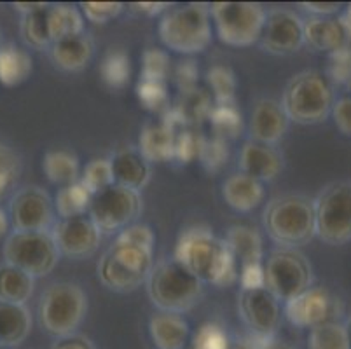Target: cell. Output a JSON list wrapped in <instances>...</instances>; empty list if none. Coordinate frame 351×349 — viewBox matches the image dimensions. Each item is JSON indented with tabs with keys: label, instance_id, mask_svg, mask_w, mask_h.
<instances>
[{
	"label": "cell",
	"instance_id": "db71d44e",
	"mask_svg": "<svg viewBox=\"0 0 351 349\" xmlns=\"http://www.w3.org/2000/svg\"><path fill=\"white\" fill-rule=\"evenodd\" d=\"M196 69H194L193 62H186L182 63L180 67H178V81H186L184 82V88L186 89H191L194 86V82H196Z\"/></svg>",
	"mask_w": 351,
	"mask_h": 349
},
{
	"label": "cell",
	"instance_id": "6da1fadb",
	"mask_svg": "<svg viewBox=\"0 0 351 349\" xmlns=\"http://www.w3.org/2000/svg\"><path fill=\"white\" fill-rule=\"evenodd\" d=\"M180 262L201 283L229 287L238 278L236 258L226 239H220L206 227H187L180 232L173 252Z\"/></svg>",
	"mask_w": 351,
	"mask_h": 349
},
{
	"label": "cell",
	"instance_id": "d590c367",
	"mask_svg": "<svg viewBox=\"0 0 351 349\" xmlns=\"http://www.w3.org/2000/svg\"><path fill=\"white\" fill-rule=\"evenodd\" d=\"M81 182L91 194H98V192L105 191L107 187L114 185V169L110 158H97L91 159L88 165L84 166L81 173Z\"/></svg>",
	"mask_w": 351,
	"mask_h": 349
},
{
	"label": "cell",
	"instance_id": "ab89813d",
	"mask_svg": "<svg viewBox=\"0 0 351 349\" xmlns=\"http://www.w3.org/2000/svg\"><path fill=\"white\" fill-rule=\"evenodd\" d=\"M328 81L351 89V46L334 51L328 56Z\"/></svg>",
	"mask_w": 351,
	"mask_h": 349
},
{
	"label": "cell",
	"instance_id": "4dcf8cb0",
	"mask_svg": "<svg viewBox=\"0 0 351 349\" xmlns=\"http://www.w3.org/2000/svg\"><path fill=\"white\" fill-rule=\"evenodd\" d=\"M35 278L14 265L0 264V300L12 304H27L34 296Z\"/></svg>",
	"mask_w": 351,
	"mask_h": 349
},
{
	"label": "cell",
	"instance_id": "f5cc1de1",
	"mask_svg": "<svg viewBox=\"0 0 351 349\" xmlns=\"http://www.w3.org/2000/svg\"><path fill=\"white\" fill-rule=\"evenodd\" d=\"M18 175H20V171L0 165V200H2V197L9 192V189L14 185V182L18 180Z\"/></svg>",
	"mask_w": 351,
	"mask_h": 349
},
{
	"label": "cell",
	"instance_id": "9a60e30c",
	"mask_svg": "<svg viewBox=\"0 0 351 349\" xmlns=\"http://www.w3.org/2000/svg\"><path fill=\"white\" fill-rule=\"evenodd\" d=\"M238 313L254 339L273 337L282 320V306L273 293L264 288L239 290Z\"/></svg>",
	"mask_w": 351,
	"mask_h": 349
},
{
	"label": "cell",
	"instance_id": "ee69618b",
	"mask_svg": "<svg viewBox=\"0 0 351 349\" xmlns=\"http://www.w3.org/2000/svg\"><path fill=\"white\" fill-rule=\"evenodd\" d=\"M177 133V131H175ZM205 143L201 142L196 136L194 131L182 130L180 133L175 134V158L184 159V161H191L196 156H201Z\"/></svg>",
	"mask_w": 351,
	"mask_h": 349
},
{
	"label": "cell",
	"instance_id": "d6986e66",
	"mask_svg": "<svg viewBox=\"0 0 351 349\" xmlns=\"http://www.w3.org/2000/svg\"><path fill=\"white\" fill-rule=\"evenodd\" d=\"M283 154L276 145H266L248 140L239 150V171L258 182H271L283 171Z\"/></svg>",
	"mask_w": 351,
	"mask_h": 349
},
{
	"label": "cell",
	"instance_id": "d6a6232c",
	"mask_svg": "<svg viewBox=\"0 0 351 349\" xmlns=\"http://www.w3.org/2000/svg\"><path fill=\"white\" fill-rule=\"evenodd\" d=\"M308 349H351L346 323L336 320L309 330Z\"/></svg>",
	"mask_w": 351,
	"mask_h": 349
},
{
	"label": "cell",
	"instance_id": "ba28073f",
	"mask_svg": "<svg viewBox=\"0 0 351 349\" xmlns=\"http://www.w3.org/2000/svg\"><path fill=\"white\" fill-rule=\"evenodd\" d=\"M210 14L222 43L232 47H248L261 40L267 11L257 2H213Z\"/></svg>",
	"mask_w": 351,
	"mask_h": 349
},
{
	"label": "cell",
	"instance_id": "6125c7cd",
	"mask_svg": "<svg viewBox=\"0 0 351 349\" xmlns=\"http://www.w3.org/2000/svg\"><path fill=\"white\" fill-rule=\"evenodd\" d=\"M0 47H2V37H0Z\"/></svg>",
	"mask_w": 351,
	"mask_h": 349
},
{
	"label": "cell",
	"instance_id": "f35d334b",
	"mask_svg": "<svg viewBox=\"0 0 351 349\" xmlns=\"http://www.w3.org/2000/svg\"><path fill=\"white\" fill-rule=\"evenodd\" d=\"M170 72V58L161 49H147L142 56V75L140 79L165 82Z\"/></svg>",
	"mask_w": 351,
	"mask_h": 349
},
{
	"label": "cell",
	"instance_id": "2e32d148",
	"mask_svg": "<svg viewBox=\"0 0 351 349\" xmlns=\"http://www.w3.org/2000/svg\"><path fill=\"white\" fill-rule=\"evenodd\" d=\"M264 51L276 56L298 53L304 46V21L295 11L287 8L269 9L263 35L258 40Z\"/></svg>",
	"mask_w": 351,
	"mask_h": 349
},
{
	"label": "cell",
	"instance_id": "9f6ffc18",
	"mask_svg": "<svg viewBox=\"0 0 351 349\" xmlns=\"http://www.w3.org/2000/svg\"><path fill=\"white\" fill-rule=\"evenodd\" d=\"M51 4H44V2H16L14 9L16 11L23 12L25 16L32 14V12H37V11H44V9L49 8Z\"/></svg>",
	"mask_w": 351,
	"mask_h": 349
},
{
	"label": "cell",
	"instance_id": "f6af8a7d",
	"mask_svg": "<svg viewBox=\"0 0 351 349\" xmlns=\"http://www.w3.org/2000/svg\"><path fill=\"white\" fill-rule=\"evenodd\" d=\"M116 239L132 243V245L143 246V248L154 250L156 236L154 230L149 226H145V224H132V226H128L126 229L121 230Z\"/></svg>",
	"mask_w": 351,
	"mask_h": 349
},
{
	"label": "cell",
	"instance_id": "8fae6325",
	"mask_svg": "<svg viewBox=\"0 0 351 349\" xmlns=\"http://www.w3.org/2000/svg\"><path fill=\"white\" fill-rule=\"evenodd\" d=\"M317 236L327 245L351 241V182L327 184L315 200Z\"/></svg>",
	"mask_w": 351,
	"mask_h": 349
},
{
	"label": "cell",
	"instance_id": "5b68a950",
	"mask_svg": "<svg viewBox=\"0 0 351 349\" xmlns=\"http://www.w3.org/2000/svg\"><path fill=\"white\" fill-rule=\"evenodd\" d=\"M145 285L147 296L158 311L184 315L199 302L205 283L171 257L154 264Z\"/></svg>",
	"mask_w": 351,
	"mask_h": 349
},
{
	"label": "cell",
	"instance_id": "816d5d0a",
	"mask_svg": "<svg viewBox=\"0 0 351 349\" xmlns=\"http://www.w3.org/2000/svg\"><path fill=\"white\" fill-rule=\"evenodd\" d=\"M130 8H132V11L138 12V14L156 16L162 11H168L171 5L165 4V2H138V4H132Z\"/></svg>",
	"mask_w": 351,
	"mask_h": 349
},
{
	"label": "cell",
	"instance_id": "6f0895ef",
	"mask_svg": "<svg viewBox=\"0 0 351 349\" xmlns=\"http://www.w3.org/2000/svg\"><path fill=\"white\" fill-rule=\"evenodd\" d=\"M9 227H11V219H9V213L4 210V208H0V239L4 238V236H9Z\"/></svg>",
	"mask_w": 351,
	"mask_h": 349
},
{
	"label": "cell",
	"instance_id": "4fadbf2b",
	"mask_svg": "<svg viewBox=\"0 0 351 349\" xmlns=\"http://www.w3.org/2000/svg\"><path fill=\"white\" fill-rule=\"evenodd\" d=\"M9 219L14 230L49 232L56 224L54 201L44 189L28 185L20 189L9 203Z\"/></svg>",
	"mask_w": 351,
	"mask_h": 349
},
{
	"label": "cell",
	"instance_id": "f546056e",
	"mask_svg": "<svg viewBox=\"0 0 351 349\" xmlns=\"http://www.w3.org/2000/svg\"><path fill=\"white\" fill-rule=\"evenodd\" d=\"M47 23L53 44L84 34V16L75 5L51 4L47 9Z\"/></svg>",
	"mask_w": 351,
	"mask_h": 349
},
{
	"label": "cell",
	"instance_id": "277c9868",
	"mask_svg": "<svg viewBox=\"0 0 351 349\" xmlns=\"http://www.w3.org/2000/svg\"><path fill=\"white\" fill-rule=\"evenodd\" d=\"M212 14L203 2L175 5L159 21V38L173 53H203L212 43Z\"/></svg>",
	"mask_w": 351,
	"mask_h": 349
},
{
	"label": "cell",
	"instance_id": "f1b7e54d",
	"mask_svg": "<svg viewBox=\"0 0 351 349\" xmlns=\"http://www.w3.org/2000/svg\"><path fill=\"white\" fill-rule=\"evenodd\" d=\"M34 63L32 56L25 49L14 44H5L0 47V84L14 88L30 77Z\"/></svg>",
	"mask_w": 351,
	"mask_h": 349
},
{
	"label": "cell",
	"instance_id": "44dd1931",
	"mask_svg": "<svg viewBox=\"0 0 351 349\" xmlns=\"http://www.w3.org/2000/svg\"><path fill=\"white\" fill-rule=\"evenodd\" d=\"M304 43L322 53H334L351 46L341 18H309L304 21Z\"/></svg>",
	"mask_w": 351,
	"mask_h": 349
},
{
	"label": "cell",
	"instance_id": "30bf717a",
	"mask_svg": "<svg viewBox=\"0 0 351 349\" xmlns=\"http://www.w3.org/2000/svg\"><path fill=\"white\" fill-rule=\"evenodd\" d=\"M4 262L21 269L32 278H43L53 273L58 265V246L49 232H27V230H12L5 238L2 246Z\"/></svg>",
	"mask_w": 351,
	"mask_h": 349
},
{
	"label": "cell",
	"instance_id": "94428289",
	"mask_svg": "<svg viewBox=\"0 0 351 349\" xmlns=\"http://www.w3.org/2000/svg\"><path fill=\"white\" fill-rule=\"evenodd\" d=\"M346 328H348V337H350V348H351V316L346 322Z\"/></svg>",
	"mask_w": 351,
	"mask_h": 349
},
{
	"label": "cell",
	"instance_id": "680465c9",
	"mask_svg": "<svg viewBox=\"0 0 351 349\" xmlns=\"http://www.w3.org/2000/svg\"><path fill=\"white\" fill-rule=\"evenodd\" d=\"M231 349H257L255 339H238L231 342Z\"/></svg>",
	"mask_w": 351,
	"mask_h": 349
},
{
	"label": "cell",
	"instance_id": "836d02e7",
	"mask_svg": "<svg viewBox=\"0 0 351 349\" xmlns=\"http://www.w3.org/2000/svg\"><path fill=\"white\" fill-rule=\"evenodd\" d=\"M100 75L108 88H126L132 79V60L126 51L112 49L110 53H107L100 65Z\"/></svg>",
	"mask_w": 351,
	"mask_h": 349
},
{
	"label": "cell",
	"instance_id": "11a10c76",
	"mask_svg": "<svg viewBox=\"0 0 351 349\" xmlns=\"http://www.w3.org/2000/svg\"><path fill=\"white\" fill-rule=\"evenodd\" d=\"M257 342V349H295L290 346L289 342L278 341V339L269 337V339H255Z\"/></svg>",
	"mask_w": 351,
	"mask_h": 349
},
{
	"label": "cell",
	"instance_id": "91938a15",
	"mask_svg": "<svg viewBox=\"0 0 351 349\" xmlns=\"http://www.w3.org/2000/svg\"><path fill=\"white\" fill-rule=\"evenodd\" d=\"M341 21H343L344 28H346V32H348V37H350V40H351V4L348 5L346 12L341 16Z\"/></svg>",
	"mask_w": 351,
	"mask_h": 349
},
{
	"label": "cell",
	"instance_id": "8992f818",
	"mask_svg": "<svg viewBox=\"0 0 351 349\" xmlns=\"http://www.w3.org/2000/svg\"><path fill=\"white\" fill-rule=\"evenodd\" d=\"M152 269V250L116 239L98 261L97 274L105 288L117 293H128L147 283Z\"/></svg>",
	"mask_w": 351,
	"mask_h": 349
},
{
	"label": "cell",
	"instance_id": "484cf974",
	"mask_svg": "<svg viewBox=\"0 0 351 349\" xmlns=\"http://www.w3.org/2000/svg\"><path fill=\"white\" fill-rule=\"evenodd\" d=\"M32 330V315L23 304L0 300V346L14 348L27 341Z\"/></svg>",
	"mask_w": 351,
	"mask_h": 349
},
{
	"label": "cell",
	"instance_id": "603a6c76",
	"mask_svg": "<svg viewBox=\"0 0 351 349\" xmlns=\"http://www.w3.org/2000/svg\"><path fill=\"white\" fill-rule=\"evenodd\" d=\"M95 54V43L91 35L84 34L63 38L51 46V60L65 72H81L89 65Z\"/></svg>",
	"mask_w": 351,
	"mask_h": 349
},
{
	"label": "cell",
	"instance_id": "3957f363",
	"mask_svg": "<svg viewBox=\"0 0 351 349\" xmlns=\"http://www.w3.org/2000/svg\"><path fill=\"white\" fill-rule=\"evenodd\" d=\"M334 101V86L328 77L318 70H302L287 82L280 104L290 123L313 126L332 114Z\"/></svg>",
	"mask_w": 351,
	"mask_h": 349
},
{
	"label": "cell",
	"instance_id": "b9f144b4",
	"mask_svg": "<svg viewBox=\"0 0 351 349\" xmlns=\"http://www.w3.org/2000/svg\"><path fill=\"white\" fill-rule=\"evenodd\" d=\"M123 2H82L81 12L89 23L105 25L123 12Z\"/></svg>",
	"mask_w": 351,
	"mask_h": 349
},
{
	"label": "cell",
	"instance_id": "e575fe53",
	"mask_svg": "<svg viewBox=\"0 0 351 349\" xmlns=\"http://www.w3.org/2000/svg\"><path fill=\"white\" fill-rule=\"evenodd\" d=\"M47 9L32 12V14L23 16V19H21V38L32 49L44 51L51 49V46H53L49 23H47Z\"/></svg>",
	"mask_w": 351,
	"mask_h": 349
},
{
	"label": "cell",
	"instance_id": "7a4b0ae2",
	"mask_svg": "<svg viewBox=\"0 0 351 349\" xmlns=\"http://www.w3.org/2000/svg\"><path fill=\"white\" fill-rule=\"evenodd\" d=\"M263 226L280 248H299L317 236L315 200L302 194H283L266 204Z\"/></svg>",
	"mask_w": 351,
	"mask_h": 349
},
{
	"label": "cell",
	"instance_id": "60d3db41",
	"mask_svg": "<svg viewBox=\"0 0 351 349\" xmlns=\"http://www.w3.org/2000/svg\"><path fill=\"white\" fill-rule=\"evenodd\" d=\"M210 117L222 139L226 134L234 136L241 130V114L236 110L234 105H217L215 108L210 110Z\"/></svg>",
	"mask_w": 351,
	"mask_h": 349
},
{
	"label": "cell",
	"instance_id": "e0dca14e",
	"mask_svg": "<svg viewBox=\"0 0 351 349\" xmlns=\"http://www.w3.org/2000/svg\"><path fill=\"white\" fill-rule=\"evenodd\" d=\"M51 234L60 254L70 258L91 257L101 241V230L89 217V213L56 220Z\"/></svg>",
	"mask_w": 351,
	"mask_h": 349
},
{
	"label": "cell",
	"instance_id": "d4e9b609",
	"mask_svg": "<svg viewBox=\"0 0 351 349\" xmlns=\"http://www.w3.org/2000/svg\"><path fill=\"white\" fill-rule=\"evenodd\" d=\"M175 128L166 123L147 124L140 133L138 150L149 163L175 159Z\"/></svg>",
	"mask_w": 351,
	"mask_h": 349
},
{
	"label": "cell",
	"instance_id": "7402d4cb",
	"mask_svg": "<svg viewBox=\"0 0 351 349\" xmlns=\"http://www.w3.org/2000/svg\"><path fill=\"white\" fill-rule=\"evenodd\" d=\"M222 197L232 210L247 213L263 203L264 185L243 171L232 173L222 184Z\"/></svg>",
	"mask_w": 351,
	"mask_h": 349
},
{
	"label": "cell",
	"instance_id": "4316f807",
	"mask_svg": "<svg viewBox=\"0 0 351 349\" xmlns=\"http://www.w3.org/2000/svg\"><path fill=\"white\" fill-rule=\"evenodd\" d=\"M231 254L241 265L263 264L264 246L261 232L250 226H232L226 234Z\"/></svg>",
	"mask_w": 351,
	"mask_h": 349
},
{
	"label": "cell",
	"instance_id": "681fc988",
	"mask_svg": "<svg viewBox=\"0 0 351 349\" xmlns=\"http://www.w3.org/2000/svg\"><path fill=\"white\" fill-rule=\"evenodd\" d=\"M299 8L313 14V18H332L341 11L339 2H301Z\"/></svg>",
	"mask_w": 351,
	"mask_h": 349
},
{
	"label": "cell",
	"instance_id": "9c48e42d",
	"mask_svg": "<svg viewBox=\"0 0 351 349\" xmlns=\"http://www.w3.org/2000/svg\"><path fill=\"white\" fill-rule=\"evenodd\" d=\"M266 288L280 302H289L313 287L311 262L298 248H276L264 262Z\"/></svg>",
	"mask_w": 351,
	"mask_h": 349
},
{
	"label": "cell",
	"instance_id": "1f68e13d",
	"mask_svg": "<svg viewBox=\"0 0 351 349\" xmlns=\"http://www.w3.org/2000/svg\"><path fill=\"white\" fill-rule=\"evenodd\" d=\"M91 201H93V194L81 182H75V184L58 189L54 196V208L60 219H70V217L88 213Z\"/></svg>",
	"mask_w": 351,
	"mask_h": 349
},
{
	"label": "cell",
	"instance_id": "c3c4849f",
	"mask_svg": "<svg viewBox=\"0 0 351 349\" xmlns=\"http://www.w3.org/2000/svg\"><path fill=\"white\" fill-rule=\"evenodd\" d=\"M201 158H203V163L208 165L210 168H217L219 165H224L226 159H228V145H226V140L215 139L210 143H205L203 150H201Z\"/></svg>",
	"mask_w": 351,
	"mask_h": 349
},
{
	"label": "cell",
	"instance_id": "74e56055",
	"mask_svg": "<svg viewBox=\"0 0 351 349\" xmlns=\"http://www.w3.org/2000/svg\"><path fill=\"white\" fill-rule=\"evenodd\" d=\"M228 332L217 323H205L193 337V349H231Z\"/></svg>",
	"mask_w": 351,
	"mask_h": 349
},
{
	"label": "cell",
	"instance_id": "ac0fdd59",
	"mask_svg": "<svg viewBox=\"0 0 351 349\" xmlns=\"http://www.w3.org/2000/svg\"><path fill=\"white\" fill-rule=\"evenodd\" d=\"M289 123V117L280 101L273 98H263L254 105L248 131L254 142L276 145L285 136Z\"/></svg>",
	"mask_w": 351,
	"mask_h": 349
},
{
	"label": "cell",
	"instance_id": "f907efd6",
	"mask_svg": "<svg viewBox=\"0 0 351 349\" xmlns=\"http://www.w3.org/2000/svg\"><path fill=\"white\" fill-rule=\"evenodd\" d=\"M51 349H97V346L93 344L91 339L75 332V334L72 335H65V337L56 339V342L51 346Z\"/></svg>",
	"mask_w": 351,
	"mask_h": 349
},
{
	"label": "cell",
	"instance_id": "52a82bcc",
	"mask_svg": "<svg viewBox=\"0 0 351 349\" xmlns=\"http://www.w3.org/2000/svg\"><path fill=\"white\" fill-rule=\"evenodd\" d=\"M88 313V296L77 283H54L43 293L39 320L44 330L54 337H65L77 332Z\"/></svg>",
	"mask_w": 351,
	"mask_h": 349
},
{
	"label": "cell",
	"instance_id": "8d00e7d4",
	"mask_svg": "<svg viewBox=\"0 0 351 349\" xmlns=\"http://www.w3.org/2000/svg\"><path fill=\"white\" fill-rule=\"evenodd\" d=\"M208 84L215 96L217 105H234L236 79L228 67H213L208 72Z\"/></svg>",
	"mask_w": 351,
	"mask_h": 349
},
{
	"label": "cell",
	"instance_id": "bcb514c9",
	"mask_svg": "<svg viewBox=\"0 0 351 349\" xmlns=\"http://www.w3.org/2000/svg\"><path fill=\"white\" fill-rule=\"evenodd\" d=\"M332 117L336 123L337 130L346 136H351V95H344L334 101L332 107Z\"/></svg>",
	"mask_w": 351,
	"mask_h": 349
},
{
	"label": "cell",
	"instance_id": "7bdbcfd3",
	"mask_svg": "<svg viewBox=\"0 0 351 349\" xmlns=\"http://www.w3.org/2000/svg\"><path fill=\"white\" fill-rule=\"evenodd\" d=\"M136 95L140 101L149 110H159L168 104V93H166V84L161 81H147L140 79L136 86Z\"/></svg>",
	"mask_w": 351,
	"mask_h": 349
},
{
	"label": "cell",
	"instance_id": "cb8c5ba5",
	"mask_svg": "<svg viewBox=\"0 0 351 349\" xmlns=\"http://www.w3.org/2000/svg\"><path fill=\"white\" fill-rule=\"evenodd\" d=\"M149 334L158 349H184L191 330L182 315L158 311L149 320Z\"/></svg>",
	"mask_w": 351,
	"mask_h": 349
},
{
	"label": "cell",
	"instance_id": "ffe728a7",
	"mask_svg": "<svg viewBox=\"0 0 351 349\" xmlns=\"http://www.w3.org/2000/svg\"><path fill=\"white\" fill-rule=\"evenodd\" d=\"M114 169V182L123 187L140 192L152 178L151 163L147 161L135 147H123L110 158Z\"/></svg>",
	"mask_w": 351,
	"mask_h": 349
},
{
	"label": "cell",
	"instance_id": "7dc6e473",
	"mask_svg": "<svg viewBox=\"0 0 351 349\" xmlns=\"http://www.w3.org/2000/svg\"><path fill=\"white\" fill-rule=\"evenodd\" d=\"M239 285L241 290H254V288L266 287V274H264V262L263 264H248L241 265L239 271Z\"/></svg>",
	"mask_w": 351,
	"mask_h": 349
},
{
	"label": "cell",
	"instance_id": "83f0119b",
	"mask_svg": "<svg viewBox=\"0 0 351 349\" xmlns=\"http://www.w3.org/2000/svg\"><path fill=\"white\" fill-rule=\"evenodd\" d=\"M44 175L51 184H56L60 187L75 184L81 180V163L75 154L69 150H51L43 159Z\"/></svg>",
	"mask_w": 351,
	"mask_h": 349
},
{
	"label": "cell",
	"instance_id": "5bb4252c",
	"mask_svg": "<svg viewBox=\"0 0 351 349\" xmlns=\"http://www.w3.org/2000/svg\"><path fill=\"white\" fill-rule=\"evenodd\" d=\"M285 316L298 328H315L327 322H336L343 315V302L327 288L311 287L295 299L285 302Z\"/></svg>",
	"mask_w": 351,
	"mask_h": 349
},
{
	"label": "cell",
	"instance_id": "7c38bea8",
	"mask_svg": "<svg viewBox=\"0 0 351 349\" xmlns=\"http://www.w3.org/2000/svg\"><path fill=\"white\" fill-rule=\"evenodd\" d=\"M140 211H142L140 192L114 184L95 194L88 213L101 230V234H114L132 226L140 215Z\"/></svg>",
	"mask_w": 351,
	"mask_h": 349
}]
</instances>
